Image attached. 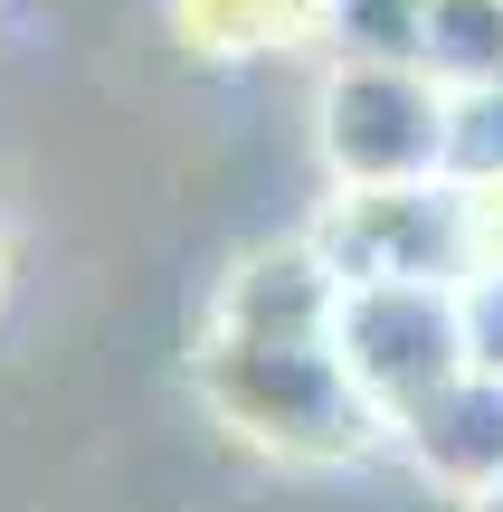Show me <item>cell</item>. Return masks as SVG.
<instances>
[{"label":"cell","mask_w":503,"mask_h":512,"mask_svg":"<svg viewBox=\"0 0 503 512\" xmlns=\"http://www.w3.org/2000/svg\"><path fill=\"white\" fill-rule=\"evenodd\" d=\"M190 389H200V418L228 446L285 465V475L390 465V427L342 380L333 332H304V342H228V332H200L190 342Z\"/></svg>","instance_id":"cell-1"},{"label":"cell","mask_w":503,"mask_h":512,"mask_svg":"<svg viewBox=\"0 0 503 512\" xmlns=\"http://www.w3.org/2000/svg\"><path fill=\"white\" fill-rule=\"evenodd\" d=\"M314 162L333 190H418L447 162V95L418 67H342L314 76Z\"/></svg>","instance_id":"cell-2"},{"label":"cell","mask_w":503,"mask_h":512,"mask_svg":"<svg viewBox=\"0 0 503 512\" xmlns=\"http://www.w3.org/2000/svg\"><path fill=\"white\" fill-rule=\"evenodd\" d=\"M333 361L380 427L466 380V285H352L333 304Z\"/></svg>","instance_id":"cell-3"},{"label":"cell","mask_w":503,"mask_h":512,"mask_svg":"<svg viewBox=\"0 0 503 512\" xmlns=\"http://www.w3.org/2000/svg\"><path fill=\"white\" fill-rule=\"evenodd\" d=\"M314 247V266L352 285H466L475 247H466V200L447 181L418 190H323L314 219L295 228Z\"/></svg>","instance_id":"cell-4"},{"label":"cell","mask_w":503,"mask_h":512,"mask_svg":"<svg viewBox=\"0 0 503 512\" xmlns=\"http://www.w3.org/2000/svg\"><path fill=\"white\" fill-rule=\"evenodd\" d=\"M390 465L418 484L437 512H466V503H485L494 484H503V389L494 380H456V389H437L428 408H409V418L390 427Z\"/></svg>","instance_id":"cell-5"},{"label":"cell","mask_w":503,"mask_h":512,"mask_svg":"<svg viewBox=\"0 0 503 512\" xmlns=\"http://www.w3.org/2000/svg\"><path fill=\"white\" fill-rule=\"evenodd\" d=\"M162 19L200 67H266L323 48V0H162Z\"/></svg>","instance_id":"cell-6"},{"label":"cell","mask_w":503,"mask_h":512,"mask_svg":"<svg viewBox=\"0 0 503 512\" xmlns=\"http://www.w3.org/2000/svg\"><path fill=\"white\" fill-rule=\"evenodd\" d=\"M418 76L437 95H494L503 86V0H428Z\"/></svg>","instance_id":"cell-7"},{"label":"cell","mask_w":503,"mask_h":512,"mask_svg":"<svg viewBox=\"0 0 503 512\" xmlns=\"http://www.w3.org/2000/svg\"><path fill=\"white\" fill-rule=\"evenodd\" d=\"M428 0H323V57L342 67H418Z\"/></svg>","instance_id":"cell-8"},{"label":"cell","mask_w":503,"mask_h":512,"mask_svg":"<svg viewBox=\"0 0 503 512\" xmlns=\"http://www.w3.org/2000/svg\"><path fill=\"white\" fill-rule=\"evenodd\" d=\"M447 190H503V86L494 95H447V162H437Z\"/></svg>","instance_id":"cell-9"},{"label":"cell","mask_w":503,"mask_h":512,"mask_svg":"<svg viewBox=\"0 0 503 512\" xmlns=\"http://www.w3.org/2000/svg\"><path fill=\"white\" fill-rule=\"evenodd\" d=\"M466 370L503 389V275H466Z\"/></svg>","instance_id":"cell-10"},{"label":"cell","mask_w":503,"mask_h":512,"mask_svg":"<svg viewBox=\"0 0 503 512\" xmlns=\"http://www.w3.org/2000/svg\"><path fill=\"white\" fill-rule=\"evenodd\" d=\"M466 247H475V275H503V190H475L466 200Z\"/></svg>","instance_id":"cell-11"},{"label":"cell","mask_w":503,"mask_h":512,"mask_svg":"<svg viewBox=\"0 0 503 512\" xmlns=\"http://www.w3.org/2000/svg\"><path fill=\"white\" fill-rule=\"evenodd\" d=\"M10 285H19V266H10V238H0V304H10Z\"/></svg>","instance_id":"cell-12"},{"label":"cell","mask_w":503,"mask_h":512,"mask_svg":"<svg viewBox=\"0 0 503 512\" xmlns=\"http://www.w3.org/2000/svg\"><path fill=\"white\" fill-rule=\"evenodd\" d=\"M466 512H503V484H494V494H485V503H466Z\"/></svg>","instance_id":"cell-13"}]
</instances>
